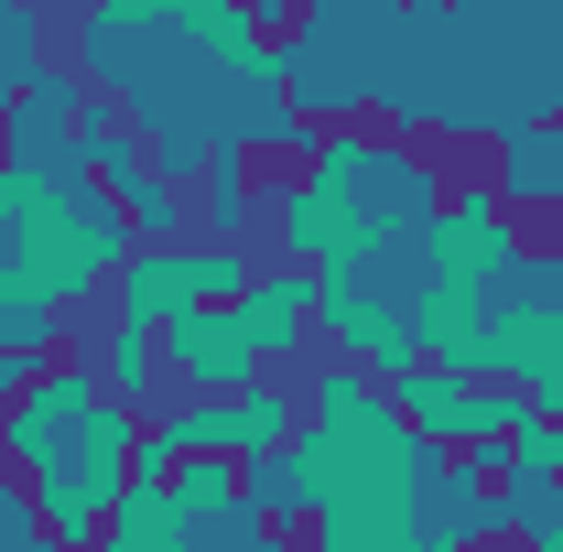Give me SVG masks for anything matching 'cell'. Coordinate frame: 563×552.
Here are the masks:
<instances>
[{"instance_id":"8","label":"cell","mask_w":563,"mask_h":552,"mask_svg":"<svg viewBox=\"0 0 563 552\" xmlns=\"http://www.w3.org/2000/svg\"><path fill=\"white\" fill-rule=\"evenodd\" d=\"M390 412L412 422L444 466H488V477H498V444L520 433L531 401L498 390V379H455V368H401V379H390Z\"/></svg>"},{"instance_id":"16","label":"cell","mask_w":563,"mask_h":552,"mask_svg":"<svg viewBox=\"0 0 563 552\" xmlns=\"http://www.w3.org/2000/svg\"><path fill=\"white\" fill-rule=\"evenodd\" d=\"M66 314H0V412L44 379V368H66Z\"/></svg>"},{"instance_id":"9","label":"cell","mask_w":563,"mask_h":552,"mask_svg":"<svg viewBox=\"0 0 563 552\" xmlns=\"http://www.w3.org/2000/svg\"><path fill=\"white\" fill-rule=\"evenodd\" d=\"M87 120H98V87H87L76 66H44L22 98H11V120H0V163H11V174L87 185Z\"/></svg>"},{"instance_id":"15","label":"cell","mask_w":563,"mask_h":552,"mask_svg":"<svg viewBox=\"0 0 563 552\" xmlns=\"http://www.w3.org/2000/svg\"><path fill=\"white\" fill-rule=\"evenodd\" d=\"M87 368H98V390H109V401H120V412H163V401H174V379H163V336H131V325H98V336H87Z\"/></svg>"},{"instance_id":"22","label":"cell","mask_w":563,"mask_h":552,"mask_svg":"<svg viewBox=\"0 0 563 552\" xmlns=\"http://www.w3.org/2000/svg\"><path fill=\"white\" fill-rule=\"evenodd\" d=\"M531 552H563V531H542V542H531Z\"/></svg>"},{"instance_id":"18","label":"cell","mask_w":563,"mask_h":552,"mask_svg":"<svg viewBox=\"0 0 563 552\" xmlns=\"http://www.w3.org/2000/svg\"><path fill=\"white\" fill-rule=\"evenodd\" d=\"M44 76V11L33 0H0V120H11V98Z\"/></svg>"},{"instance_id":"21","label":"cell","mask_w":563,"mask_h":552,"mask_svg":"<svg viewBox=\"0 0 563 552\" xmlns=\"http://www.w3.org/2000/svg\"><path fill=\"white\" fill-rule=\"evenodd\" d=\"M542 250H553V261H563V217H542Z\"/></svg>"},{"instance_id":"11","label":"cell","mask_w":563,"mask_h":552,"mask_svg":"<svg viewBox=\"0 0 563 552\" xmlns=\"http://www.w3.org/2000/svg\"><path fill=\"white\" fill-rule=\"evenodd\" d=\"M174 314H196V239H185V250H131V272L109 281V325L163 336Z\"/></svg>"},{"instance_id":"10","label":"cell","mask_w":563,"mask_h":552,"mask_svg":"<svg viewBox=\"0 0 563 552\" xmlns=\"http://www.w3.org/2000/svg\"><path fill=\"white\" fill-rule=\"evenodd\" d=\"M163 379H174V401H228V390H261L272 357L239 325V303H196L163 325Z\"/></svg>"},{"instance_id":"19","label":"cell","mask_w":563,"mask_h":552,"mask_svg":"<svg viewBox=\"0 0 563 552\" xmlns=\"http://www.w3.org/2000/svg\"><path fill=\"white\" fill-rule=\"evenodd\" d=\"M542 531H563V487H498V542H542Z\"/></svg>"},{"instance_id":"6","label":"cell","mask_w":563,"mask_h":552,"mask_svg":"<svg viewBox=\"0 0 563 552\" xmlns=\"http://www.w3.org/2000/svg\"><path fill=\"white\" fill-rule=\"evenodd\" d=\"M390 0H314L292 11L272 44L292 76V109L314 131H379V66H390Z\"/></svg>"},{"instance_id":"4","label":"cell","mask_w":563,"mask_h":552,"mask_svg":"<svg viewBox=\"0 0 563 552\" xmlns=\"http://www.w3.org/2000/svg\"><path fill=\"white\" fill-rule=\"evenodd\" d=\"M444 152L390 131H314V152L272 174V239L292 272H368L444 217Z\"/></svg>"},{"instance_id":"17","label":"cell","mask_w":563,"mask_h":552,"mask_svg":"<svg viewBox=\"0 0 563 552\" xmlns=\"http://www.w3.org/2000/svg\"><path fill=\"white\" fill-rule=\"evenodd\" d=\"M498 487H563V412H520V433L498 444Z\"/></svg>"},{"instance_id":"20","label":"cell","mask_w":563,"mask_h":552,"mask_svg":"<svg viewBox=\"0 0 563 552\" xmlns=\"http://www.w3.org/2000/svg\"><path fill=\"white\" fill-rule=\"evenodd\" d=\"M0 552H55V531H44V509H33V487L0 466Z\"/></svg>"},{"instance_id":"1","label":"cell","mask_w":563,"mask_h":552,"mask_svg":"<svg viewBox=\"0 0 563 552\" xmlns=\"http://www.w3.org/2000/svg\"><path fill=\"white\" fill-rule=\"evenodd\" d=\"M76 76L131 120L141 152L196 185L217 163H303L314 120L292 109V76L261 11L239 0H98L76 11Z\"/></svg>"},{"instance_id":"13","label":"cell","mask_w":563,"mask_h":552,"mask_svg":"<svg viewBox=\"0 0 563 552\" xmlns=\"http://www.w3.org/2000/svg\"><path fill=\"white\" fill-rule=\"evenodd\" d=\"M477 174H488V196H498L509 217H563V120H553V131L498 141Z\"/></svg>"},{"instance_id":"14","label":"cell","mask_w":563,"mask_h":552,"mask_svg":"<svg viewBox=\"0 0 563 552\" xmlns=\"http://www.w3.org/2000/svg\"><path fill=\"white\" fill-rule=\"evenodd\" d=\"M185 196H196V250H250V228H272V174L261 163H217Z\"/></svg>"},{"instance_id":"3","label":"cell","mask_w":563,"mask_h":552,"mask_svg":"<svg viewBox=\"0 0 563 552\" xmlns=\"http://www.w3.org/2000/svg\"><path fill=\"white\" fill-rule=\"evenodd\" d=\"M292 477H303V542L292 552H412L422 509L444 487V455L390 412V390L325 357L303 379V433H292Z\"/></svg>"},{"instance_id":"5","label":"cell","mask_w":563,"mask_h":552,"mask_svg":"<svg viewBox=\"0 0 563 552\" xmlns=\"http://www.w3.org/2000/svg\"><path fill=\"white\" fill-rule=\"evenodd\" d=\"M131 272V228L98 185L55 174H11L0 163V314H87L109 303V281Z\"/></svg>"},{"instance_id":"12","label":"cell","mask_w":563,"mask_h":552,"mask_svg":"<svg viewBox=\"0 0 563 552\" xmlns=\"http://www.w3.org/2000/svg\"><path fill=\"white\" fill-rule=\"evenodd\" d=\"M239 325L261 336V357H272V379H282V357H292V346H314V272L261 261V272H250V292H239Z\"/></svg>"},{"instance_id":"7","label":"cell","mask_w":563,"mask_h":552,"mask_svg":"<svg viewBox=\"0 0 563 552\" xmlns=\"http://www.w3.org/2000/svg\"><path fill=\"white\" fill-rule=\"evenodd\" d=\"M98 552H282V542L250 520L228 455H185L174 487H131L120 498V520H109Z\"/></svg>"},{"instance_id":"2","label":"cell","mask_w":563,"mask_h":552,"mask_svg":"<svg viewBox=\"0 0 563 552\" xmlns=\"http://www.w3.org/2000/svg\"><path fill=\"white\" fill-rule=\"evenodd\" d=\"M563 120V0H422L390 22L379 131L422 152H498Z\"/></svg>"}]
</instances>
